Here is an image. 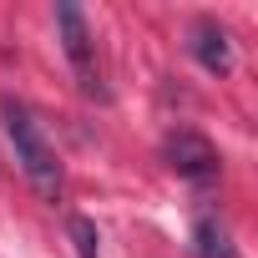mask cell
Returning <instances> with one entry per match:
<instances>
[{
  "instance_id": "cell-1",
  "label": "cell",
  "mask_w": 258,
  "mask_h": 258,
  "mask_svg": "<svg viewBox=\"0 0 258 258\" xmlns=\"http://www.w3.org/2000/svg\"><path fill=\"white\" fill-rule=\"evenodd\" d=\"M0 116H6V137H11V147H16V162H21V172H26V182L46 198V203H56V192H61V162H56V147L46 142V132H41V121L21 106V101H0Z\"/></svg>"
},
{
  "instance_id": "cell-2",
  "label": "cell",
  "mask_w": 258,
  "mask_h": 258,
  "mask_svg": "<svg viewBox=\"0 0 258 258\" xmlns=\"http://www.w3.org/2000/svg\"><path fill=\"white\" fill-rule=\"evenodd\" d=\"M56 31H61V51H66V61H71V71H76V86L86 91V96H106V86H101V66H96V41H91V31H86V16L76 11V6H56Z\"/></svg>"
},
{
  "instance_id": "cell-3",
  "label": "cell",
  "mask_w": 258,
  "mask_h": 258,
  "mask_svg": "<svg viewBox=\"0 0 258 258\" xmlns=\"http://www.w3.org/2000/svg\"><path fill=\"white\" fill-rule=\"evenodd\" d=\"M162 157H167V167L177 172V177H187V182H213L218 177V147L203 137V132H192V126H177V132H167V142H162Z\"/></svg>"
},
{
  "instance_id": "cell-4",
  "label": "cell",
  "mask_w": 258,
  "mask_h": 258,
  "mask_svg": "<svg viewBox=\"0 0 258 258\" xmlns=\"http://www.w3.org/2000/svg\"><path fill=\"white\" fill-rule=\"evenodd\" d=\"M187 51H192V61H198L203 71H213V76H228V71H233V41H228V31H223L218 21H198V26L187 31Z\"/></svg>"
},
{
  "instance_id": "cell-5",
  "label": "cell",
  "mask_w": 258,
  "mask_h": 258,
  "mask_svg": "<svg viewBox=\"0 0 258 258\" xmlns=\"http://www.w3.org/2000/svg\"><path fill=\"white\" fill-rule=\"evenodd\" d=\"M192 248H198V258H233V243H228L218 218H198L192 223Z\"/></svg>"
},
{
  "instance_id": "cell-6",
  "label": "cell",
  "mask_w": 258,
  "mask_h": 258,
  "mask_svg": "<svg viewBox=\"0 0 258 258\" xmlns=\"http://www.w3.org/2000/svg\"><path fill=\"white\" fill-rule=\"evenodd\" d=\"M66 233H71L76 258H96V253H101V238H96V223H91V218L71 213V218H66Z\"/></svg>"
}]
</instances>
